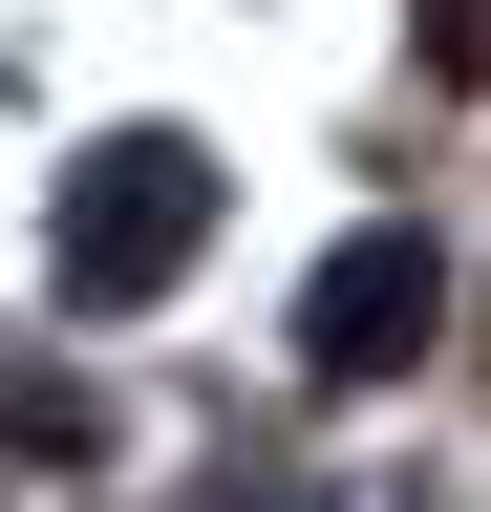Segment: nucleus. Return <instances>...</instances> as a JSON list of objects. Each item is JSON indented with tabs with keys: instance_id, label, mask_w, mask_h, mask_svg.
Here are the masks:
<instances>
[{
	"instance_id": "3",
	"label": "nucleus",
	"mask_w": 491,
	"mask_h": 512,
	"mask_svg": "<svg viewBox=\"0 0 491 512\" xmlns=\"http://www.w3.org/2000/svg\"><path fill=\"white\" fill-rule=\"evenodd\" d=\"M427 86H491V0H427Z\"/></svg>"
},
{
	"instance_id": "2",
	"label": "nucleus",
	"mask_w": 491,
	"mask_h": 512,
	"mask_svg": "<svg viewBox=\"0 0 491 512\" xmlns=\"http://www.w3.org/2000/svg\"><path fill=\"white\" fill-rule=\"evenodd\" d=\"M427 342H449V256L427 235H342L321 278H299V363L321 384H406Z\"/></svg>"
},
{
	"instance_id": "1",
	"label": "nucleus",
	"mask_w": 491,
	"mask_h": 512,
	"mask_svg": "<svg viewBox=\"0 0 491 512\" xmlns=\"http://www.w3.org/2000/svg\"><path fill=\"white\" fill-rule=\"evenodd\" d=\"M193 235H214V150L193 128H107L65 171V214H43V278H65V320H129V299L193 278Z\"/></svg>"
}]
</instances>
